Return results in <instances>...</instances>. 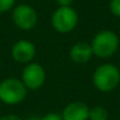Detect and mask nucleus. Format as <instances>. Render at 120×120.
I'll use <instances>...</instances> for the list:
<instances>
[{
  "label": "nucleus",
  "mask_w": 120,
  "mask_h": 120,
  "mask_svg": "<svg viewBox=\"0 0 120 120\" xmlns=\"http://www.w3.org/2000/svg\"><path fill=\"white\" fill-rule=\"evenodd\" d=\"M93 86L102 93H109L120 85V70L111 63L99 65L92 74Z\"/></svg>",
  "instance_id": "obj_1"
},
{
  "label": "nucleus",
  "mask_w": 120,
  "mask_h": 120,
  "mask_svg": "<svg viewBox=\"0 0 120 120\" xmlns=\"http://www.w3.org/2000/svg\"><path fill=\"white\" fill-rule=\"evenodd\" d=\"M90 44L94 56L99 59H108L118 52L120 39L114 31L101 30L98 33H95Z\"/></svg>",
  "instance_id": "obj_2"
},
{
  "label": "nucleus",
  "mask_w": 120,
  "mask_h": 120,
  "mask_svg": "<svg viewBox=\"0 0 120 120\" xmlns=\"http://www.w3.org/2000/svg\"><path fill=\"white\" fill-rule=\"evenodd\" d=\"M28 90L19 78L10 77L0 81V101L7 106H17L27 97Z\"/></svg>",
  "instance_id": "obj_3"
},
{
  "label": "nucleus",
  "mask_w": 120,
  "mask_h": 120,
  "mask_svg": "<svg viewBox=\"0 0 120 120\" xmlns=\"http://www.w3.org/2000/svg\"><path fill=\"white\" fill-rule=\"evenodd\" d=\"M79 22L78 12L72 6H59L51 17V25L54 31L61 34L70 33L75 30Z\"/></svg>",
  "instance_id": "obj_4"
},
{
  "label": "nucleus",
  "mask_w": 120,
  "mask_h": 120,
  "mask_svg": "<svg viewBox=\"0 0 120 120\" xmlns=\"http://www.w3.org/2000/svg\"><path fill=\"white\" fill-rule=\"evenodd\" d=\"M12 12V21L17 28L21 31H31L33 30L39 20L38 12L35 8L28 4H19L11 11Z\"/></svg>",
  "instance_id": "obj_5"
},
{
  "label": "nucleus",
  "mask_w": 120,
  "mask_h": 120,
  "mask_svg": "<svg viewBox=\"0 0 120 120\" xmlns=\"http://www.w3.org/2000/svg\"><path fill=\"white\" fill-rule=\"evenodd\" d=\"M47 74L45 67L38 63L32 61L24 66L20 79L28 91H37L44 86Z\"/></svg>",
  "instance_id": "obj_6"
},
{
  "label": "nucleus",
  "mask_w": 120,
  "mask_h": 120,
  "mask_svg": "<svg viewBox=\"0 0 120 120\" xmlns=\"http://www.w3.org/2000/svg\"><path fill=\"white\" fill-rule=\"evenodd\" d=\"M37 54V47L31 40L21 39L13 44L11 48L12 59L18 64L27 65L33 61Z\"/></svg>",
  "instance_id": "obj_7"
},
{
  "label": "nucleus",
  "mask_w": 120,
  "mask_h": 120,
  "mask_svg": "<svg viewBox=\"0 0 120 120\" xmlns=\"http://www.w3.org/2000/svg\"><path fill=\"white\" fill-rule=\"evenodd\" d=\"M88 114L90 107L80 100L68 102L61 112L63 120H88Z\"/></svg>",
  "instance_id": "obj_8"
},
{
  "label": "nucleus",
  "mask_w": 120,
  "mask_h": 120,
  "mask_svg": "<svg viewBox=\"0 0 120 120\" xmlns=\"http://www.w3.org/2000/svg\"><path fill=\"white\" fill-rule=\"evenodd\" d=\"M92 56L94 55H93V51L90 42L79 41V42L73 44L72 47L70 48V59L74 64H78V65L87 64L92 59Z\"/></svg>",
  "instance_id": "obj_9"
},
{
  "label": "nucleus",
  "mask_w": 120,
  "mask_h": 120,
  "mask_svg": "<svg viewBox=\"0 0 120 120\" xmlns=\"http://www.w3.org/2000/svg\"><path fill=\"white\" fill-rule=\"evenodd\" d=\"M108 111L106 107L101 105H97L93 107H90V114L88 120H108Z\"/></svg>",
  "instance_id": "obj_10"
},
{
  "label": "nucleus",
  "mask_w": 120,
  "mask_h": 120,
  "mask_svg": "<svg viewBox=\"0 0 120 120\" xmlns=\"http://www.w3.org/2000/svg\"><path fill=\"white\" fill-rule=\"evenodd\" d=\"M17 5V0H0V14L12 11Z\"/></svg>",
  "instance_id": "obj_11"
},
{
  "label": "nucleus",
  "mask_w": 120,
  "mask_h": 120,
  "mask_svg": "<svg viewBox=\"0 0 120 120\" xmlns=\"http://www.w3.org/2000/svg\"><path fill=\"white\" fill-rule=\"evenodd\" d=\"M108 10L112 15L115 18H120V0H109Z\"/></svg>",
  "instance_id": "obj_12"
},
{
  "label": "nucleus",
  "mask_w": 120,
  "mask_h": 120,
  "mask_svg": "<svg viewBox=\"0 0 120 120\" xmlns=\"http://www.w3.org/2000/svg\"><path fill=\"white\" fill-rule=\"evenodd\" d=\"M40 120H63V116H61V114H59V113L49 112V113L40 116Z\"/></svg>",
  "instance_id": "obj_13"
},
{
  "label": "nucleus",
  "mask_w": 120,
  "mask_h": 120,
  "mask_svg": "<svg viewBox=\"0 0 120 120\" xmlns=\"http://www.w3.org/2000/svg\"><path fill=\"white\" fill-rule=\"evenodd\" d=\"M0 120H25L21 116L17 115V114H6V115H1Z\"/></svg>",
  "instance_id": "obj_14"
},
{
  "label": "nucleus",
  "mask_w": 120,
  "mask_h": 120,
  "mask_svg": "<svg viewBox=\"0 0 120 120\" xmlns=\"http://www.w3.org/2000/svg\"><path fill=\"white\" fill-rule=\"evenodd\" d=\"M58 6H72L74 0H55Z\"/></svg>",
  "instance_id": "obj_15"
},
{
  "label": "nucleus",
  "mask_w": 120,
  "mask_h": 120,
  "mask_svg": "<svg viewBox=\"0 0 120 120\" xmlns=\"http://www.w3.org/2000/svg\"><path fill=\"white\" fill-rule=\"evenodd\" d=\"M25 120H40V116L32 115V116H30V118H27V119H25Z\"/></svg>",
  "instance_id": "obj_16"
},
{
  "label": "nucleus",
  "mask_w": 120,
  "mask_h": 120,
  "mask_svg": "<svg viewBox=\"0 0 120 120\" xmlns=\"http://www.w3.org/2000/svg\"><path fill=\"white\" fill-rule=\"evenodd\" d=\"M0 116H1V115H0Z\"/></svg>",
  "instance_id": "obj_17"
}]
</instances>
